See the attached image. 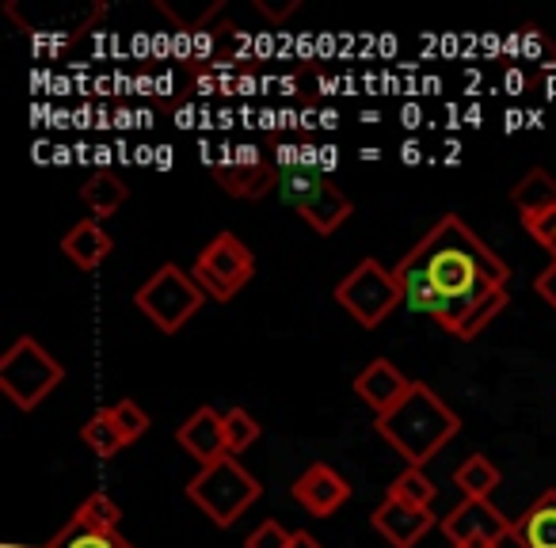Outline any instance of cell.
Instances as JSON below:
<instances>
[{"label":"cell","instance_id":"1","mask_svg":"<svg viewBox=\"0 0 556 548\" xmlns=\"http://www.w3.org/2000/svg\"><path fill=\"white\" fill-rule=\"evenodd\" d=\"M404 305L424 313L457 340H477L507 309L510 270L457 214H446L401 263Z\"/></svg>","mask_w":556,"mask_h":548},{"label":"cell","instance_id":"2","mask_svg":"<svg viewBox=\"0 0 556 548\" xmlns=\"http://www.w3.org/2000/svg\"><path fill=\"white\" fill-rule=\"evenodd\" d=\"M374 426L408 461V469H424L450 438H457L462 419L434 388H427V381H412L404 400L374 419Z\"/></svg>","mask_w":556,"mask_h":548},{"label":"cell","instance_id":"3","mask_svg":"<svg viewBox=\"0 0 556 548\" xmlns=\"http://www.w3.org/2000/svg\"><path fill=\"white\" fill-rule=\"evenodd\" d=\"M260 495H263V484L237 461V457H222V461H214V464H202V469L187 480V499H191L217 530H229Z\"/></svg>","mask_w":556,"mask_h":548},{"label":"cell","instance_id":"4","mask_svg":"<svg viewBox=\"0 0 556 548\" xmlns=\"http://www.w3.org/2000/svg\"><path fill=\"white\" fill-rule=\"evenodd\" d=\"M62 381L65 370L58 366V358L31 335H20L0 355V393L9 396L20 411H35Z\"/></svg>","mask_w":556,"mask_h":548},{"label":"cell","instance_id":"5","mask_svg":"<svg viewBox=\"0 0 556 548\" xmlns=\"http://www.w3.org/2000/svg\"><path fill=\"white\" fill-rule=\"evenodd\" d=\"M134 305L141 309V317H149L164 335H176L194 313L206 305V294L194 282L191 270L176 267V263H164L153 279H146L134 294Z\"/></svg>","mask_w":556,"mask_h":548},{"label":"cell","instance_id":"6","mask_svg":"<svg viewBox=\"0 0 556 548\" xmlns=\"http://www.w3.org/2000/svg\"><path fill=\"white\" fill-rule=\"evenodd\" d=\"M194 282L202 286V294L214 297V302H232L240 290L252 282L255 275V255L248 252V244L237 232H217L199 255H194L191 267Z\"/></svg>","mask_w":556,"mask_h":548},{"label":"cell","instance_id":"7","mask_svg":"<svg viewBox=\"0 0 556 548\" xmlns=\"http://www.w3.org/2000/svg\"><path fill=\"white\" fill-rule=\"evenodd\" d=\"M336 302L351 313L363 328H378L396 305H404L401 282L378 259H363L348 279L336 286Z\"/></svg>","mask_w":556,"mask_h":548},{"label":"cell","instance_id":"8","mask_svg":"<svg viewBox=\"0 0 556 548\" xmlns=\"http://www.w3.org/2000/svg\"><path fill=\"white\" fill-rule=\"evenodd\" d=\"M278 194H282V202H287L290 209H298L320 237L336 232L351 214H355V206H351V199L340 191V187L328 183V179H320V176H309V171H302V168L278 176Z\"/></svg>","mask_w":556,"mask_h":548},{"label":"cell","instance_id":"9","mask_svg":"<svg viewBox=\"0 0 556 548\" xmlns=\"http://www.w3.org/2000/svg\"><path fill=\"white\" fill-rule=\"evenodd\" d=\"M442 533L450 545H469V540H507L515 533V522L492 507L488 499H465L442 518Z\"/></svg>","mask_w":556,"mask_h":548},{"label":"cell","instance_id":"10","mask_svg":"<svg viewBox=\"0 0 556 548\" xmlns=\"http://www.w3.org/2000/svg\"><path fill=\"white\" fill-rule=\"evenodd\" d=\"M278 176H282V171H278L275 161H267L260 149H237V156H229V161H222L214 168L217 187H222L225 194H232V199H248V202L263 199L270 187H278Z\"/></svg>","mask_w":556,"mask_h":548},{"label":"cell","instance_id":"11","mask_svg":"<svg viewBox=\"0 0 556 548\" xmlns=\"http://www.w3.org/2000/svg\"><path fill=\"white\" fill-rule=\"evenodd\" d=\"M370 522L393 548H416L419 540L434 530L431 507H412V502L389 499V495H386V502L370 514Z\"/></svg>","mask_w":556,"mask_h":548},{"label":"cell","instance_id":"12","mask_svg":"<svg viewBox=\"0 0 556 548\" xmlns=\"http://www.w3.org/2000/svg\"><path fill=\"white\" fill-rule=\"evenodd\" d=\"M294 499L309 510L313 518H328L351 499V484L332 469V464H309L302 476L294 480Z\"/></svg>","mask_w":556,"mask_h":548},{"label":"cell","instance_id":"13","mask_svg":"<svg viewBox=\"0 0 556 548\" xmlns=\"http://www.w3.org/2000/svg\"><path fill=\"white\" fill-rule=\"evenodd\" d=\"M176 442L184 446V454H191L199 464L222 461V457H229V442H225V416L214 408H199L176 431Z\"/></svg>","mask_w":556,"mask_h":548},{"label":"cell","instance_id":"14","mask_svg":"<svg viewBox=\"0 0 556 548\" xmlns=\"http://www.w3.org/2000/svg\"><path fill=\"white\" fill-rule=\"evenodd\" d=\"M408 388H412V381L404 378L389 358H374V362L355 378V396L363 404H370L374 416H386L389 408H396Z\"/></svg>","mask_w":556,"mask_h":548},{"label":"cell","instance_id":"15","mask_svg":"<svg viewBox=\"0 0 556 548\" xmlns=\"http://www.w3.org/2000/svg\"><path fill=\"white\" fill-rule=\"evenodd\" d=\"M62 252H65V259L77 263L80 270H96L108 263L111 252H115V240H111V232L103 229L96 217H88V221H77L70 232H65Z\"/></svg>","mask_w":556,"mask_h":548},{"label":"cell","instance_id":"16","mask_svg":"<svg viewBox=\"0 0 556 548\" xmlns=\"http://www.w3.org/2000/svg\"><path fill=\"white\" fill-rule=\"evenodd\" d=\"M518 548H556V487L541 492L530 507L522 510V518L515 522Z\"/></svg>","mask_w":556,"mask_h":548},{"label":"cell","instance_id":"17","mask_svg":"<svg viewBox=\"0 0 556 548\" xmlns=\"http://www.w3.org/2000/svg\"><path fill=\"white\" fill-rule=\"evenodd\" d=\"M510 202L518 206V217L530 221V217H541L556 206V179L548 176L545 168H530L515 187H510Z\"/></svg>","mask_w":556,"mask_h":548},{"label":"cell","instance_id":"18","mask_svg":"<svg viewBox=\"0 0 556 548\" xmlns=\"http://www.w3.org/2000/svg\"><path fill=\"white\" fill-rule=\"evenodd\" d=\"M80 199L92 209V217H115L123 209V202L130 199V187L115 176V171H92V176L80 183Z\"/></svg>","mask_w":556,"mask_h":548},{"label":"cell","instance_id":"19","mask_svg":"<svg viewBox=\"0 0 556 548\" xmlns=\"http://www.w3.org/2000/svg\"><path fill=\"white\" fill-rule=\"evenodd\" d=\"M42 548H134V545L118 530H103V525L88 522L85 514H73L70 525Z\"/></svg>","mask_w":556,"mask_h":548},{"label":"cell","instance_id":"20","mask_svg":"<svg viewBox=\"0 0 556 548\" xmlns=\"http://www.w3.org/2000/svg\"><path fill=\"white\" fill-rule=\"evenodd\" d=\"M500 480H503V472L495 469L484 454H472L469 461L457 464V472H454V484L465 492V499H488V495L500 487Z\"/></svg>","mask_w":556,"mask_h":548},{"label":"cell","instance_id":"21","mask_svg":"<svg viewBox=\"0 0 556 548\" xmlns=\"http://www.w3.org/2000/svg\"><path fill=\"white\" fill-rule=\"evenodd\" d=\"M80 442H85L96 457H115V454H123V449H126L123 431H118V423L111 419L108 408H100L85 426H80Z\"/></svg>","mask_w":556,"mask_h":548},{"label":"cell","instance_id":"22","mask_svg":"<svg viewBox=\"0 0 556 548\" xmlns=\"http://www.w3.org/2000/svg\"><path fill=\"white\" fill-rule=\"evenodd\" d=\"M434 492H439V487L431 484V476H427L424 469H404L401 476L389 484V499L412 502V507H431Z\"/></svg>","mask_w":556,"mask_h":548},{"label":"cell","instance_id":"23","mask_svg":"<svg viewBox=\"0 0 556 548\" xmlns=\"http://www.w3.org/2000/svg\"><path fill=\"white\" fill-rule=\"evenodd\" d=\"M263 434V426L255 423V416H248L244 408H229L225 411V442H229V457L244 454L248 446H255Z\"/></svg>","mask_w":556,"mask_h":548},{"label":"cell","instance_id":"24","mask_svg":"<svg viewBox=\"0 0 556 548\" xmlns=\"http://www.w3.org/2000/svg\"><path fill=\"white\" fill-rule=\"evenodd\" d=\"M111 419L118 423V431H123V438H126V446L130 442H138L141 434L149 431V416H146V408H141L138 400H118V404H111Z\"/></svg>","mask_w":556,"mask_h":548},{"label":"cell","instance_id":"25","mask_svg":"<svg viewBox=\"0 0 556 548\" xmlns=\"http://www.w3.org/2000/svg\"><path fill=\"white\" fill-rule=\"evenodd\" d=\"M77 514H85L88 522H96V525H103V530H118V507H115V499L111 495H103V492H96V495H88L85 502H80V510Z\"/></svg>","mask_w":556,"mask_h":548},{"label":"cell","instance_id":"26","mask_svg":"<svg viewBox=\"0 0 556 548\" xmlns=\"http://www.w3.org/2000/svg\"><path fill=\"white\" fill-rule=\"evenodd\" d=\"M290 537H294V533H290L287 525H278L275 518H270V522L255 525V530L248 533L244 548H290Z\"/></svg>","mask_w":556,"mask_h":548},{"label":"cell","instance_id":"27","mask_svg":"<svg viewBox=\"0 0 556 548\" xmlns=\"http://www.w3.org/2000/svg\"><path fill=\"white\" fill-rule=\"evenodd\" d=\"M522 225H526V232H530V237L556 259V206L548 209V214L530 217V221H522Z\"/></svg>","mask_w":556,"mask_h":548},{"label":"cell","instance_id":"28","mask_svg":"<svg viewBox=\"0 0 556 548\" xmlns=\"http://www.w3.org/2000/svg\"><path fill=\"white\" fill-rule=\"evenodd\" d=\"M156 9H161L164 16L172 20V24H179L184 31H191V27H199L202 20H210V16H217V12H222V0H214V4H210L206 12H179V9H172V4H164V0L156 4Z\"/></svg>","mask_w":556,"mask_h":548},{"label":"cell","instance_id":"29","mask_svg":"<svg viewBox=\"0 0 556 548\" xmlns=\"http://www.w3.org/2000/svg\"><path fill=\"white\" fill-rule=\"evenodd\" d=\"M533 290H538L541 302H548V309L556 313V259L548 263L545 270H541L538 279H533Z\"/></svg>","mask_w":556,"mask_h":548},{"label":"cell","instance_id":"30","mask_svg":"<svg viewBox=\"0 0 556 548\" xmlns=\"http://www.w3.org/2000/svg\"><path fill=\"white\" fill-rule=\"evenodd\" d=\"M255 9L263 12V16H270L278 24V20H287L290 12L298 9V0H287V4H270V0H255Z\"/></svg>","mask_w":556,"mask_h":548},{"label":"cell","instance_id":"31","mask_svg":"<svg viewBox=\"0 0 556 548\" xmlns=\"http://www.w3.org/2000/svg\"><path fill=\"white\" fill-rule=\"evenodd\" d=\"M290 548H325L320 545L317 537H313V533H305V530H298L294 537H290Z\"/></svg>","mask_w":556,"mask_h":548},{"label":"cell","instance_id":"32","mask_svg":"<svg viewBox=\"0 0 556 548\" xmlns=\"http://www.w3.org/2000/svg\"><path fill=\"white\" fill-rule=\"evenodd\" d=\"M450 548H503V540H469V545H450Z\"/></svg>","mask_w":556,"mask_h":548}]
</instances>
